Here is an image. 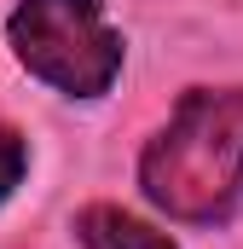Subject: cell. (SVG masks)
Returning <instances> with one entry per match:
<instances>
[{
    "mask_svg": "<svg viewBox=\"0 0 243 249\" xmlns=\"http://www.w3.org/2000/svg\"><path fill=\"white\" fill-rule=\"evenodd\" d=\"M69 232H75L81 249H180L174 232H162V226L127 214L122 203H87V209H75Z\"/></svg>",
    "mask_w": 243,
    "mask_h": 249,
    "instance_id": "3957f363",
    "label": "cell"
},
{
    "mask_svg": "<svg viewBox=\"0 0 243 249\" xmlns=\"http://www.w3.org/2000/svg\"><path fill=\"white\" fill-rule=\"evenodd\" d=\"M6 47L64 99H104L127 64V41L104 0H17L6 12Z\"/></svg>",
    "mask_w": 243,
    "mask_h": 249,
    "instance_id": "7a4b0ae2",
    "label": "cell"
},
{
    "mask_svg": "<svg viewBox=\"0 0 243 249\" xmlns=\"http://www.w3.org/2000/svg\"><path fill=\"white\" fill-rule=\"evenodd\" d=\"M23 174H29V139L0 116V203H12V191L23 186Z\"/></svg>",
    "mask_w": 243,
    "mask_h": 249,
    "instance_id": "277c9868",
    "label": "cell"
},
{
    "mask_svg": "<svg viewBox=\"0 0 243 249\" xmlns=\"http://www.w3.org/2000/svg\"><path fill=\"white\" fill-rule=\"evenodd\" d=\"M133 180L180 226L232 220L243 203V87H185L168 122L139 145Z\"/></svg>",
    "mask_w": 243,
    "mask_h": 249,
    "instance_id": "6da1fadb",
    "label": "cell"
}]
</instances>
